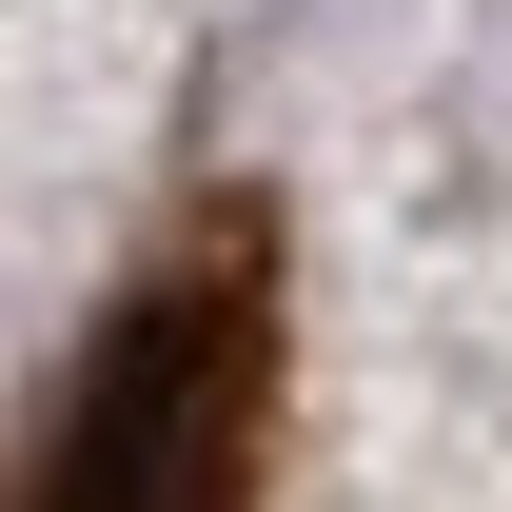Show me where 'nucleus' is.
Instances as JSON below:
<instances>
[{
  "label": "nucleus",
  "mask_w": 512,
  "mask_h": 512,
  "mask_svg": "<svg viewBox=\"0 0 512 512\" xmlns=\"http://www.w3.org/2000/svg\"><path fill=\"white\" fill-rule=\"evenodd\" d=\"M20 512H276V197L256 178H178L138 217L20 434Z\"/></svg>",
  "instance_id": "1"
}]
</instances>
